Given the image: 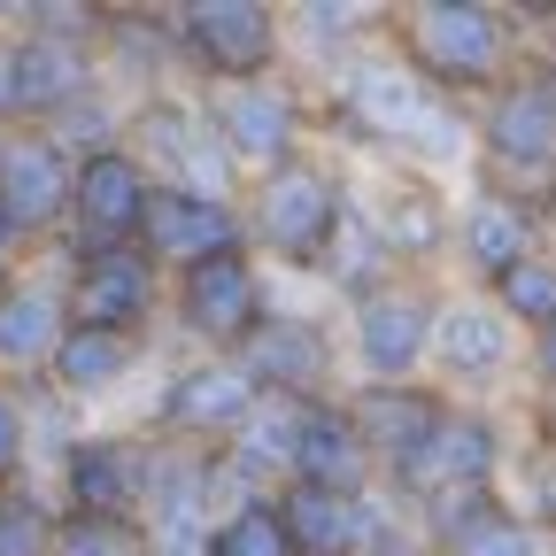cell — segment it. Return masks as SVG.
<instances>
[{
  "label": "cell",
  "mask_w": 556,
  "mask_h": 556,
  "mask_svg": "<svg viewBox=\"0 0 556 556\" xmlns=\"http://www.w3.org/2000/svg\"><path fill=\"white\" fill-rule=\"evenodd\" d=\"M70 495H78L86 518H116V503L131 495L124 448H78V456H70Z\"/></svg>",
  "instance_id": "obj_19"
},
{
  "label": "cell",
  "mask_w": 556,
  "mask_h": 556,
  "mask_svg": "<svg viewBox=\"0 0 556 556\" xmlns=\"http://www.w3.org/2000/svg\"><path fill=\"white\" fill-rule=\"evenodd\" d=\"M0 302H9V278H0Z\"/></svg>",
  "instance_id": "obj_33"
},
{
  "label": "cell",
  "mask_w": 556,
  "mask_h": 556,
  "mask_svg": "<svg viewBox=\"0 0 556 556\" xmlns=\"http://www.w3.org/2000/svg\"><path fill=\"white\" fill-rule=\"evenodd\" d=\"M433 426H441V409H433V394H409V387H379V394L364 402V426H356V433H371L379 448L409 456V448L426 441Z\"/></svg>",
  "instance_id": "obj_17"
},
{
  "label": "cell",
  "mask_w": 556,
  "mask_h": 556,
  "mask_svg": "<svg viewBox=\"0 0 556 556\" xmlns=\"http://www.w3.org/2000/svg\"><path fill=\"white\" fill-rule=\"evenodd\" d=\"M441 348H448L456 371H486V364H503V325L486 317V309H456L441 325Z\"/></svg>",
  "instance_id": "obj_23"
},
{
  "label": "cell",
  "mask_w": 556,
  "mask_h": 556,
  "mask_svg": "<svg viewBox=\"0 0 556 556\" xmlns=\"http://www.w3.org/2000/svg\"><path fill=\"white\" fill-rule=\"evenodd\" d=\"M486 139H495V155H510V163L556 155V86H518V93H503Z\"/></svg>",
  "instance_id": "obj_12"
},
{
  "label": "cell",
  "mask_w": 556,
  "mask_h": 556,
  "mask_svg": "<svg viewBox=\"0 0 556 556\" xmlns=\"http://www.w3.org/2000/svg\"><path fill=\"white\" fill-rule=\"evenodd\" d=\"M287 518V541L302 548H317V556H332V548H348V533H356V510H348V495H325V486H302L294 495V510H278Z\"/></svg>",
  "instance_id": "obj_18"
},
{
  "label": "cell",
  "mask_w": 556,
  "mask_h": 556,
  "mask_svg": "<svg viewBox=\"0 0 556 556\" xmlns=\"http://www.w3.org/2000/svg\"><path fill=\"white\" fill-rule=\"evenodd\" d=\"M426 348V302L417 294H371L364 302V356L371 371H409Z\"/></svg>",
  "instance_id": "obj_13"
},
{
  "label": "cell",
  "mask_w": 556,
  "mask_h": 556,
  "mask_svg": "<svg viewBox=\"0 0 556 556\" xmlns=\"http://www.w3.org/2000/svg\"><path fill=\"white\" fill-rule=\"evenodd\" d=\"M186 39L217 70H255L270 54V16L248 9V0H193V9H186Z\"/></svg>",
  "instance_id": "obj_8"
},
{
  "label": "cell",
  "mask_w": 556,
  "mask_h": 556,
  "mask_svg": "<svg viewBox=\"0 0 556 556\" xmlns=\"http://www.w3.org/2000/svg\"><path fill=\"white\" fill-rule=\"evenodd\" d=\"M325 364V340H317V325H287V317H255V332H248V387L255 379H309Z\"/></svg>",
  "instance_id": "obj_15"
},
{
  "label": "cell",
  "mask_w": 556,
  "mask_h": 556,
  "mask_svg": "<svg viewBox=\"0 0 556 556\" xmlns=\"http://www.w3.org/2000/svg\"><path fill=\"white\" fill-rule=\"evenodd\" d=\"M486 464H495V433L471 426V417H441V426L402 456L409 486H479Z\"/></svg>",
  "instance_id": "obj_6"
},
{
  "label": "cell",
  "mask_w": 556,
  "mask_h": 556,
  "mask_svg": "<svg viewBox=\"0 0 556 556\" xmlns=\"http://www.w3.org/2000/svg\"><path fill=\"white\" fill-rule=\"evenodd\" d=\"M186 325L208 340H248L255 332V270L248 255H208L186 270Z\"/></svg>",
  "instance_id": "obj_3"
},
{
  "label": "cell",
  "mask_w": 556,
  "mask_h": 556,
  "mask_svg": "<svg viewBox=\"0 0 556 556\" xmlns=\"http://www.w3.org/2000/svg\"><path fill=\"white\" fill-rule=\"evenodd\" d=\"M217 124L232 139V155H248V163H278V155H287V139H294V109L278 101L270 86H232L217 101Z\"/></svg>",
  "instance_id": "obj_11"
},
{
  "label": "cell",
  "mask_w": 556,
  "mask_h": 556,
  "mask_svg": "<svg viewBox=\"0 0 556 556\" xmlns=\"http://www.w3.org/2000/svg\"><path fill=\"white\" fill-rule=\"evenodd\" d=\"M294 464H302V486L348 495V479L364 471V441L340 409H309V417H294Z\"/></svg>",
  "instance_id": "obj_10"
},
{
  "label": "cell",
  "mask_w": 556,
  "mask_h": 556,
  "mask_svg": "<svg viewBox=\"0 0 556 556\" xmlns=\"http://www.w3.org/2000/svg\"><path fill=\"white\" fill-rule=\"evenodd\" d=\"M332 217H340V201H332V186L317 170H287L263 193V232H270V248H287L294 263H309L332 240Z\"/></svg>",
  "instance_id": "obj_4"
},
{
  "label": "cell",
  "mask_w": 556,
  "mask_h": 556,
  "mask_svg": "<svg viewBox=\"0 0 556 556\" xmlns=\"http://www.w3.org/2000/svg\"><path fill=\"white\" fill-rule=\"evenodd\" d=\"M16 448H24V417H16V402H0V471L16 464Z\"/></svg>",
  "instance_id": "obj_30"
},
{
  "label": "cell",
  "mask_w": 556,
  "mask_h": 556,
  "mask_svg": "<svg viewBox=\"0 0 556 556\" xmlns=\"http://www.w3.org/2000/svg\"><path fill=\"white\" fill-rule=\"evenodd\" d=\"M139 232H148L155 255H178L193 270L208 255H232V208L208 201V193H186V186H163V193H148V208H139Z\"/></svg>",
  "instance_id": "obj_1"
},
{
  "label": "cell",
  "mask_w": 556,
  "mask_h": 556,
  "mask_svg": "<svg viewBox=\"0 0 556 556\" xmlns=\"http://www.w3.org/2000/svg\"><path fill=\"white\" fill-rule=\"evenodd\" d=\"M9 232H16V225H9V217H0V248H9Z\"/></svg>",
  "instance_id": "obj_32"
},
{
  "label": "cell",
  "mask_w": 556,
  "mask_h": 556,
  "mask_svg": "<svg viewBox=\"0 0 556 556\" xmlns=\"http://www.w3.org/2000/svg\"><path fill=\"white\" fill-rule=\"evenodd\" d=\"M124 356H131V340H124V332H93V325H70V332L54 340V364H62L70 387H101V379H116Z\"/></svg>",
  "instance_id": "obj_20"
},
{
  "label": "cell",
  "mask_w": 556,
  "mask_h": 556,
  "mask_svg": "<svg viewBox=\"0 0 556 556\" xmlns=\"http://www.w3.org/2000/svg\"><path fill=\"white\" fill-rule=\"evenodd\" d=\"M78 93V54H62L54 39H31L9 54V70H0V101H16V109H54Z\"/></svg>",
  "instance_id": "obj_14"
},
{
  "label": "cell",
  "mask_w": 556,
  "mask_h": 556,
  "mask_svg": "<svg viewBox=\"0 0 556 556\" xmlns=\"http://www.w3.org/2000/svg\"><path fill=\"white\" fill-rule=\"evenodd\" d=\"M217 556H294V541H287V518H278V510H263V503H248L240 518H225V533H217Z\"/></svg>",
  "instance_id": "obj_24"
},
{
  "label": "cell",
  "mask_w": 556,
  "mask_h": 556,
  "mask_svg": "<svg viewBox=\"0 0 556 556\" xmlns=\"http://www.w3.org/2000/svg\"><path fill=\"white\" fill-rule=\"evenodd\" d=\"M62 340V317L47 294H16V302H0V356H47V348Z\"/></svg>",
  "instance_id": "obj_21"
},
{
  "label": "cell",
  "mask_w": 556,
  "mask_h": 556,
  "mask_svg": "<svg viewBox=\"0 0 556 556\" xmlns=\"http://www.w3.org/2000/svg\"><path fill=\"white\" fill-rule=\"evenodd\" d=\"M541 371H548V379H556V325H548V332H541Z\"/></svg>",
  "instance_id": "obj_31"
},
{
  "label": "cell",
  "mask_w": 556,
  "mask_h": 556,
  "mask_svg": "<svg viewBox=\"0 0 556 556\" xmlns=\"http://www.w3.org/2000/svg\"><path fill=\"white\" fill-rule=\"evenodd\" d=\"M471 255H479L486 270L526 263V208H510V201H479V208H471Z\"/></svg>",
  "instance_id": "obj_22"
},
{
  "label": "cell",
  "mask_w": 556,
  "mask_h": 556,
  "mask_svg": "<svg viewBox=\"0 0 556 556\" xmlns=\"http://www.w3.org/2000/svg\"><path fill=\"white\" fill-rule=\"evenodd\" d=\"M503 302H510V317H541V325H556V270L548 263H510L503 270Z\"/></svg>",
  "instance_id": "obj_26"
},
{
  "label": "cell",
  "mask_w": 556,
  "mask_h": 556,
  "mask_svg": "<svg viewBox=\"0 0 556 556\" xmlns=\"http://www.w3.org/2000/svg\"><path fill=\"white\" fill-rule=\"evenodd\" d=\"M248 402H255L248 371H186L163 409L178 426H232V417H248Z\"/></svg>",
  "instance_id": "obj_16"
},
{
  "label": "cell",
  "mask_w": 556,
  "mask_h": 556,
  "mask_svg": "<svg viewBox=\"0 0 556 556\" xmlns=\"http://www.w3.org/2000/svg\"><path fill=\"white\" fill-rule=\"evenodd\" d=\"M417 54H426L441 78H486L503 54V16L479 9V0H433L417 16Z\"/></svg>",
  "instance_id": "obj_2"
},
{
  "label": "cell",
  "mask_w": 556,
  "mask_h": 556,
  "mask_svg": "<svg viewBox=\"0 0 556 556\" xmlns=\"http://www.w3.org/2000/svg\"><path fill=\"white\" fill-rule=\"evenodd\" d=\"M62 556H139V541H131V526L124 518H70L62 526Z\"/></svg>",
  "instance_id": "obj_27"
},
{
  "label": "cell",
  "mask_w": 556,
  "mask_h": 556,
  "mask_svg": "<svg viewBox=\"0 0 556 556\" xmlns=\"http://www.w3.org/2000/svg\"><path fill=\"white\" fill-rule=\"evenodd\" d=\"M148 294H155V278H148V255H124V248H101V255H86V278H78V325H93V332H116V325H131L139 309H148Z\"/></svg>",
  "instance_id": "obj_5"
},
{
  "label": "cell",
  "mask_w": 556,
  "mask_h": 556,
  "mask_svg": "<svg viewBox=\"0 0 556 556\" xmlns=\"http://www.w3.org/2000/svg\"><path fill=\"white\" fill-rule=\"evenodd\" d=\"M70 201H78V217H86L93 232L124 240V232H139L148 178H139V163H124V155H93V163L78 170V186H70Z\"/></svg>",
  "instance_id": "obj_9"
},
{
  "label": "cell",
  "mask_w": 556,
  "mask_h": 556,
  "mask_svg": "<svg viewBox=\"0 0 556 556\" xmlns=\"http://www.w3.org/2000/svg\"><path fill=\"white\" fill-rule=\"evenodd\" d=\"M148 131H155V148H163V155H178L186 170H201V193L217 186V163L201 155V131H193V124H186L178 109H155V116H148Z\"/></svg>",
  "instance_id": "obj_28"
},
{
  "label": "cell",
  "mask_w": 556,
  "mask_h": 556,
  "mask_svg": "<svg viewBox=\"0 0 556 556\" xmlns=\"http://www.w3.org/2000/svg\"><path fill=\"white\" fill-rule=\"evenodd\" d=\"M0 556H47V518L31 503H0Z\"/></svg>",
  "instance_id": "obj_29"
},
{
  "label": "cell",
  "mask_w": 556,
  "mask_h": 556,
  "mask_svg": "<svg viewBox=\"0 0 556 556\" xmlns=\"http://www.w3.org/2000/svg\"><path fill=\"white\" fill-rule=\"evenodd\" d=\"M62 201H70V178H62V155L47 148V139L0 148V217L9 225H47Z\"/></svg>",
  "instance_id": "obj_7"
},
{
  "label": "cell",
  "mask_w": 556,
  "mask_h": 556,
  "mask_svg": "<svg viewBox=\"0 0 556 556\" xmlns=\"http://www.w3.org/2000/svg\"><path fill=\"white\" fill-rule=\"evenodd\" d=\"M456 556H533V533H526L510 510L486 503L471 526H456Z\"/></svg>",
  "instance_id": "obj_25"
}]
</instances>
